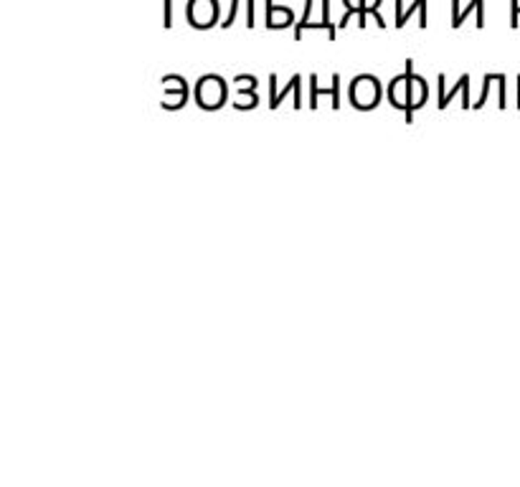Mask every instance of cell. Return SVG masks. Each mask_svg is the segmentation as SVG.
<instances>
[{"instance_id":"6da1fadb","label":"cell","mask_w":520,"mask_h":487,"mask_svg":"<svg viewBox=\"0 0 520 487\" xmlns=\"http://www.w3.org/2000/svg\"><path fill=\"white\" fill-rule=\"evenodd\" d=\"M223 99H226V84H223V79L208 74V77H203L198 81L196 102L201 110H216V107L223 104Z\"/></svg>"},{"instance_id":"7a4b0ae2","label":"cell","mask_w":520,"mask_h":487,"mask_svg":"<svg viewBox=\"0 0 520 487\" xmlns=\"http://www.w3.org/2000/svg\"><path fill=\"white\" fill-rule=\"evenodd\" d=\"M381 99V87L376 77H358L350 87V102L358 110H373Z\"/></svg>"},{"instance_id":"3957f363","label":"cell","mask_w":520,"mask_h":487,"mask_svg":"<svg viewBox=\"0 0 520 487\" xmlns=\"http://www.w3.org/2000/svg\"><path fill=\"white\" fill-rule=\"evenodd\" d=\"M381 3H383V0H373V6H366V0H361L358 6H353L350 0H343V6H346V13H343V18H340L338 28H346L348 21H350L353 16H361V28H366V16L373 18L379 28H386V23H383V18L379 16V6H381Z\"/></svg>"},{"instance_id":"277c9868","label":"cell","mask_w":520,"mask_h":487,"mask_svg":"<svg viewBox=\"0 0 520 487\" xmlns=\"http://www.w3.org/2000/svg\"><path fill=\"white\" fill-rule=\"evenodd\" d=\"M216 16H219L216 0H190V6H188L190 26H196V28H211V26L216 23Z\"/></svg>"},{"instance_id":"5b68a950","label":"cell","mask_w":520,"mask_h":487,"mask_svg":"<svg viewBox=\"0 0 520 487\" xmlns=\"http://www.w3.org/2000/svg\"><path fill=\"white\" fill-rule=\"evenodd\" d=\"M388 99L394 107L406 112V122H414V115H411V95H409V71L403 77H396L391 84H388Z\"/></svg>"},{"instance_id":"8992f818","label":"cell","mask_w":520,"mask_h":487,"mask_svg":"<svg viewBox=\"0 0 520 487\" xmlns=\"http://www.w3.org/2000/svg\"><path fill=\"white\" fill-rule=\"evenodd\" d=\"M340 77L332 74V84L328 89L317 87V77H310V110H317V97H330L332 99V110H340Z\"/></svg>"},{"instance_id":"52a82bcc","label":"cell","mask_w":520,"mask_h":487,"mask_svg":"<svg viewBox=\"0 0 520 487\" xmlns=\"http://www.w3.org/2000/svg\"><path fill=\"white\" fill-rule=\"evenodd\" d=\"M292 23V10L284 6H274L272 0H267V26L269 28H284Z\"/></svg>"},{"instance_id":"ba28073f","label":"cell","mask_w":520,"mask_h":487,"mask_svg":"<svg viewBox=\"0 0 520 487\" xmlns=\"http://www.w3.org/2000/svg\"><path fill=\"white\" fill-rule=\"evenodd\" d=\"M480 8H485V0H470L465 10L459 8V0H452V26H454V28H459V26L465 23V18L470 16L472 10H480Z\"/></svg>"},{"instance_id":"9c48e42d","label":"cell","mask_w":520,"mask_h":487,"mask_svg":"<svg viewBox=\"0 0 520 487\" xmlns=\"http://www.w3.org/2000/svg\"><path fill=\"white\" fill-rule=\"evenodd\" d=\"M470 87V77H462L459 79V84L454 92H444V74H439V110H447V104L452 102V97L457 95V92H465V89Z\"/></svg>"},{"instance_id":"30bf717a","label":"cell","mask_w":520,"mask_h":487,"mask_svg":"<svg viewBox=\"0 0 520 487\" xmlns=\"http://www.w3.org/2000/svg\"><path fill=\"white\" fill-rule=\"evenodd\" d=\"M300 87H302V77H300V74H294V77L290 79V84L284 87V92H274V95H272V102H269V107H272V110H277V107H279V102L284 99V95H290V92H297Z\"/></svg>"},{"instance_id":"8fae6325","label":"cell","mask_w":520,"mask_h":487,"mask_svg":"<svg viewBox=\"0 0 520 487\" xmlns=\"http://www.w3.org/2000/svg\"><path fill=\"white\" fill-rule=\"evenodd\" d=\"M421 8H426V0H417V3L411 6V8H406V13H403V10H396V26L401 28V26L409 21L411 13H414V10H421Z\"/></svg>"},{"instance_id":"7c38bea8","label":"cell","mask_w":520,"mask_h":487,"mask_svg":"<svg viewBox=\"0 0 520 487\" xmlns=\"http://www.w3.org/2000/svg\"><path fill=\"white\" fill-rule=\"evenodd\" d=\"M163 89L166 92H188V87H186V81L181 77H166L163 79Z\"/></svg>"},{"instance_id":"4fadbf2b","label":"cell","mask_w":520,"mask_h":487,"mask_svg":"<svg viewBox=\"0 0 520 487\" xmlns=\"http://www.w3.org/2000/svg\"><path fill=\"white\" fill-rule=\"evenodd\" d=\"M492 81H495V74H485V81H482V95H480V99H477V102L472 104L474 110H480L482 104L488 102V95H490V84H492Z\"/></svg>"},{"instance_id":"5bb4252c","label":"cell","mask_w":520,"mask_h":487,"mask_svg":"<svg viewBox=\"0 0 520 487\" xmlns=\"http://www.w3.org/2000/svg\"><path fill=\"white\" fill-rule=\"evenodd\" d=\"M237 87H239V92L244 95V92H254L257 81H254V77H237Z\"/></svg>"},{"instance_id":"9a60e30c","label":"cell","mask_w":520,"mask_h":487,"mask_svg":"<svg viewBox=\"0 0 520 487\" xmlns=\"http://www.w3.org/2000/svg\"><path fill=\"white\" fill-rule=\"evenodd\" d=\"M518 18H520L518 0H510V26H512V28H518Z\"/></svg>"},{"instance_id":"2e32d148","label":"cell","mask_w":520,"mask_h":487,"mask_svg":"<svg viewBox=\"0 0 520 487\" xmlns=\"http://www.w3.org/2000/svg\"><path fill=\"white\" fill-rule=\"evenodd\" d=\"M170 6H173V0H166V16H163V18H166V21H163V26H166V28H170V26H173V8H170Z\"/></svg>"},{"instance_id":"e0dca14e","label":"cell","mask_w":520,"mask_h":487,"mask_svg":"<svg viewBox=\"0 0 520 487\" xmlns=\"http://www.w3.org/2000/svg\"><path fill=\"white\" fill-rule=\"evenodd\" d=\"M518 107H520V77H518Z\"/></svg>"}]
</instances>
